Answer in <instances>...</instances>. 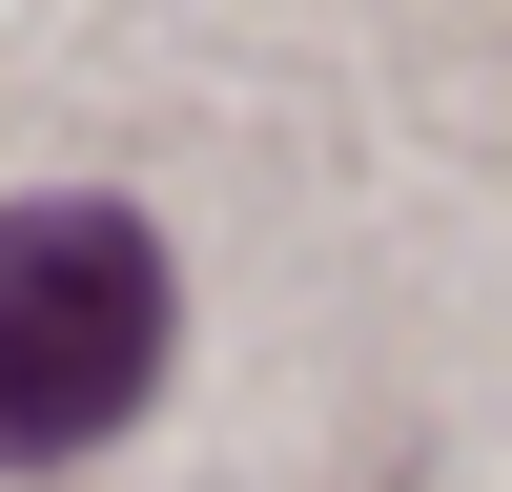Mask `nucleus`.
Wrapping results in <instances>:
<instances>
[{
  "label": "nucleus",
  "mask_w": 512,
  "mask_h": 492,
  "mask_svg": "<svg viewBox=\"0 0 512 492\" xmlns=\"http://www.w3.org/2000/svg\"><path fill=\"white\" fill-rule=\"evenodd\" d=\"M164 369V246L144 205H0V472H62Z\"/></svg>",
  "instance_id": "f257e3e1"
}]
</instances>
